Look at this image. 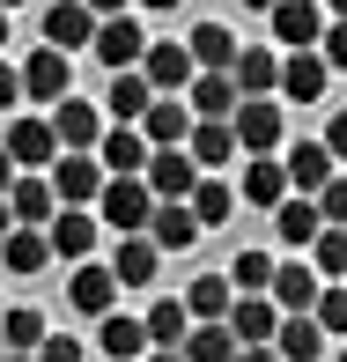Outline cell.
<instances>
[{"label": "cell", "instance_id": "obj_37", "mask_svg": "<svg viewBox=\"0 0 347 362\" xmlns=\"http://www.w3.org/2000/svg\"><path fill=\"white\" fill-rule=\"evenodd\" d=\"M310 267H318V281H347V229H333V222H325L318 229V244H310Z\"/></svg>", "mask_w": 347, "mask_h": 362}, {"label": "cell", "instance_id": "obj_40", "mask_svg": "<svg viewBox=\"0 0 347 362\" xmlns=\"http://www.w3.org/2000/svg\"><path fill=\"white\" fill-rule=\"evenodd\" d=\"M310 318H318L325 340H347V281H325L318 303H310Z\"/></svg>", "mask_w": 347, "mask_h": 362}, {"label": "cell", "instance_id": "obj_10", "mask_svg": "<svg viewBox=\"0 0 347 362\" xmlns=\"http://www.w3.org/2000/svg\"><path fill=\"white\" fill-rule=\"evenodd\" d=\"M23 96H30V104H59V96H74V67H67V52L37 45V52L23 59Z\"/></svg>", "mask_w": 347, "mask_h": 362}, {"label": "cell", "instance_id": "obj_29", "mask_svg": "<svg viewBox=\"0 0 347 362\" xmlns=\"http://www.w3.org/2000/svg\"><path fill=\"white\" fill-rule=\"evenodd\" d=\"M148 104H155V89L141 81V67H134V74H111V89H104V119H111V126H141Z\"/></svg>", "mask_w": 347, "mask_h": 362}, {"label": "cell", "instance_id": "obj_15", "mask_svg": "<svg viewBox=\"0 0 347 362\" xmlns=\"http://www.w3.org/2000/svg\"><path fill=\"white\" fill-rule=\"evenodd\" d=\"M67 303L81 318H104V310H119V281H111V267H96V259H81L67 274Z\"/></svg>", "mask_w": 347, "mask_h": 362}, {"label": "cell", "instance_id": "obj_38", "mask_svg": "<svg viewBox=\"0 0 347 362\" xmlns=\"http://www.w3.org/2000/svg\"><path fill=\"white\" fill-rule=\"evenodd\" d=\"M185 362H237V333H229V325H192Z\"/></svg>", "mask_w": 347, "mask_h": 362}, {"label": "cell", "instance_id": "obj_53", "mask_svg": "<svg viewBox=\"0 0 347 362\" xmlns=\"http://www.w3.org/2000/svg\"><path fill=\"white\" fill-rule=\"evenodd\" d=\"M325 8H333V23H347V0H325Z\"/></svg>", "mask_w": 347, "mask_h": 362}, {"label": "cell", "instance_id": "obj_24", "mask_svg": "<svg viewBox=\"0 0 347 362\" xmlns=\"http://www.w3.org/2000/svg\"><path fill=\"white\" fill-rule=\"evenodd\" d=\"M281 170H288V192H303V200H310V192H318L325 177L340 170V163L325 156V141H295L288 156H281Z\"/></svg>", "mask_w": 347, "mask_h": 362}, {"label": "cell", "instance_id": "obj_31", "mask_svg": "<svg viewBox=\"0 0 347 362\" xmlns=\"http://www.w3.org/2000/svg\"><path fill=\"white\" fill-rule=\"evenodd\" d=\"M155 267H163V252H155L148 237H119V252H111V281H119V288L155 281Z\"/></svg>", "mask_w": 347, "mask_h": 362}, {"label": "cell", "instance_id": "obj_55", "mask_svg": "<svg viewBox=\"0 0 347 362\" xmlns=\"http://www.w3.org/2000/svg\"><path fill=\"white\" fill-rule=\"evenodd\" d=\"M0 52H8V15H0Z\"/></svg>", "mask_w": 347, "mask_h": 362}, {"label": "cell", "instance_id": "obj_57", "mask_svg": "<svg viewBox=\"0 0 347 362\" xmlns=\"http://www.w3.org/2000/svg\"><path fill=\"white\" fill-rule=\"evenodd\" d=\"M340 362H347V340H340Z\"/></svg>", "mask_w": 347, "mask_h": 362}, {"label": "cell", "instance_id": "obj_2", "mask_svg": "<svg viewBox=\"0 0 347 362\" xmlns=\"http://www.w3.org/2000/svg\"><path fill=\"white\" fill-rule=\"evenodd\" d=\"M229 134H237V156H274L281 134H288V111H281L274 96H244V104L229 111Z\"/></svg>", "mask_w": 347, "mask_h": 362}, {"label": "cell", "instance_id": "obj_4", "mask_svg": "<svg viewBox=\"0 0 347 362\" xmlns=\"http://www.w3.org/2000/svg\"><path fill=\"white\" fill-rule=\"evenodd\" d=\"M52 141H59V156H96V141H104V111L59 96V104H52Z\"/></svg>", "mask_w": 347, "mask_h": 362}, {"label": "cell", "instance_id": "obj_43", "mask_svg": "<svg viewBox=\"0 0 347 362\" xmlns=\"http://www.w3.org/2000/svg\"><path fill=\"white\" fill-rule=\"evenodd\" d=\"M81 348H89V340H67V333H45L37 362H81Z\"/></svg>", "mask_w": 347, "mask_h": 362}, {"label": "cell", "instance_id": "obj_20", "mask_svg": "<svg viewBox=\"0 0 347 362\" xmlns=\"http://www.w3.org/2000/svg\"><path fill=\"white\" fill-rule=\"evenodd\" d=\"M8 215H15V229H45V222L59 215V200H52V185H45L37 170H23L8 185Z\"/></svg>", "mask_w": 347, "mask_h": 362}, {"label": "cell", "instance_id": "obj_51", "mask_svg": "<svg viewBox=\"0 0 347 362\" xmlns=\"http://www.w3.org/2000/svg\"><path fill=\"white\" fill-rule=\"evenodd\" d=\"M8 229H15V215H8V200H0V244H8Z\"/></svg>", "mask_w": 347, "mask_h": 362}, {"label": "cell", "instance_id": "obj_23", "mask_svg": "<svg viewBox=\"0 0 347 362\" xmlns=\"http://www.w3.org/2000/svg\"><path fill=\"white\" fill-rule=\"evenodd\" d=\"M229 81H237V96H274V81H281V52H274V45H237V67H229Z\"/></svg>", "mask_w": 347, "mask_h": 362}, {"label": "cell", "instance_id": "obj_49", "mask_svg": "<svg viewBox=\"0 0 347 362\" xmlns=\"http://www.w3.org/2000/svg\"><path fill=\"white\" fill-rule=\"evenodd\" d=\"M148 362H185V348H148Z\"/></svg>", "mask_w": 347, "mask_h": 362}, {"label": "cell", "instance_id": "obj_48", "mask_svg": "<svg viewBox=\"0 0 347 362\" xmlns=\"http://www.w3.org/2000/svg\"><path fill=\"white\" fill-rule=\"evenodd\" d=\"M237 362H281L274 348H237Z\"/></svg>", "mask_w": 347, "mask_h": 362}, {"label": "cell", "instance_id": "obj_35", "mask_svg": "<svg viewBox=\"0 0 347 362\" xmlns=\"http://www.w3.org/2000/svg\"><path fill=\"white\" fill-rule=\"evenodd\" d=\"M185 207H192V222H200V229H214V222H229V215H237V192H229L222 177H200V185L185 192Z\"/></svg>", "mask_w": 347, "mask_h": 362}, {"label": "cell", "instance_id": "obj_6", "mask_svg": "<svg viewBox=\"0 0 347 362\" xmlns=\"http://www.w3.org/2000/svg\"><path fill=\"white\" fill-rule=\"evenodd\" d=\"M266 30H274V45H288V52H318L325 8H318V0H281V8L266 15Z\"/></svg>", "mask_w": 347, "mask_h": 362}, {"label": "cell", "instance_id": "obj_42", "mask_svg": "<svg viewBox=\"0 0 347 362\" xmlns=\"http://www.w3.org/2000/svg\"><path fill=\"white\" fill-rule=\"evenodd\" d=\"M318 59H325V67H347V23H333V15H325V37H318Z\"/></svg>", "mask_w": 347, "mask_h": 362}, {"label": "cell", "instance_id": "obj_11", "mask_svg": "<svg viewBox=\"0 0 347 362\" xmlns=\"http://www.w3.org/2000/svg\"><path fill=\"white\" fill-rule=\"evenodd\" d=\"M8 163L15 170H52L59 163V141H52V119H8Z\"/></svg>", "mask_w": 347, "mask_h": 362}, {"label": "cell", "instance_id": "obj_33", "mask_svg": "<svg viewBox=\"0 0 347 362\" xmlns=\"http://www.w3.org/2000/svg\"><path fill=\"white\" fill-rule=\"evenodd\" d=\"M8 274H23V281H37L45 267H52V244H45V229H8Z\"/></svg>", "mask_w": 347, "mask_h": 362}, {"label": "cell", "instance_id": "obj_54", "mask_svg": "<svg viewBox=\"0 0 347 362\" xmlns=\"http://www.w3.org/2000/svg\"><path fill=\"white\" fill-rule=\"evenodd\" d=\"M15 8H30V0H0V15H15Z\"/></svg>", "mask_w": 347, "mask_h": 362}, {"label": "cell", "instance_id": "obj_47", "mask_svg": "<svg viewBox=\"0 0 347 362\" xmlns=\"http://www.w3.org/2000/svg\"><path fill=\"white\" fill-rule=\"evenodd\" d=\"M15 177H23V170H15V163H8V148H0V200H8V185H15Z\"/></svg>", "mask_w": 347, "mask_h": 362}, {"label": "cell", "instance_id": "obj_46", "mask_svg": "<svg viewBox=\"0 0 347 362\" xmlns=\"http://www.w3.org/2000/svg\"><path fill=\"white\" fill-rule=\"evenodd\" d=\"M81 8H89L96 23H104V15H126V8H134V0H81Z\"/></svg>", "mask_w": 347, "mask_h": 362}, {"label": "cell", "instance_id": "obj_39", "mask_svg": "<svg viewBox=\"0 0 347 362\" xmlns=\"http://www.w3.org/2000/svg\"><path fill=\"white\" fill-rule=\"evenodd\" d=\"M229 288H237V296H266V288H274V252H237Z\"/></svg>", "mask_w": 347, "mask_h": 362}, {"label": "cell", "instance_id": "obj_5", "mask_svg": "<svg viewBox=\"0 0 347 362\" xmlns=\"http://www.w3.org/2000/svg\"><path fill=\"white\" fill-rule=\"evenodd\" d=\"M96 207H59L52 222H45V244H52V259H67V267H81V259L96 252Z\"/></svg>", "mask_w": 347, "mask_h": 362}, {"label": "cell", "instance_id": "obj_7", "mask_svg": "<svg viewBox=\"0 0 347 362\" xmlns=\"http://www.w3.org/2000/svg\"><path fill=\"white\" fill-rule=\"evenodd\" d=\"M333 67H325L318 52H281V81H274V104H318Z\"/></svg>", "mask_w": 347, "mask_h": 362}, {"label": "cell", "instance_id": "obj_44", "mask_svg": "<svg viewBox=\"0 0 347 362\" xmlns=\"http://www.w3.org/2000/svg\"><path fill=\"white\" fill-rule=\"evenodd\" d=\"M325 156H333V163H347V104L333 111V126H325Z\"/></svg>", "mask_w": 347, "mask_h": 362}, {"label": "cell", "instance_id": "obj_56", "mask_svg": "<svg viewBox=\"0 0 347 362\" xmlns=\"http://www.w3.org/2000/svg\"><path fill=\"white\" fill-rule=\"evenodd\" d=\"M8 362H37V355H8Z\"/></svg>", "mask_w": 347, "mask_h": 362}, {"label": "cell", "instance_id": "obj_36", "mask_svg": "<svg viewBox=\"0 0 347 362\" xmlns=\"http://www.w3.org/2000/svg\"><path fill=\"white\" fill-rule=\"evenodd\" d=\"M141 325H148V348H185V333H192V318H185V303H177V296H163Z\"/></svg>", "mask_w": 347, "mask_h": 362}, {"label": "cell", "instance_id": "obj_30", "mask_svg": "<svg viewBox=\"0 0 347 362\" xmlns=\"http://www.w3.org/2000/svg\"><path fill=\"white\" fill-rule=\"evenodd\" d=\"M244 200H252V207H266V215H274V207L288 200V170H281L274 156H244Z\"/></svg>", "mask_w": 347, "mask_h": 362}, {"label": "cell", "instance_id": "obj_27", "mask_svg": "<svg viewBox=\"0 0 347 362\" xmlns=\"http://www.w3.org/2000/svg\"><path fill=\"white\" fill-rule=\"evenodd\" d=\"M96 348H104L111 362H141L148 355V325L126 318V310H104V318H96Z\"/></svg>", "mask_w": 347, "mask_h": 362}, {"label": "cell", "instance_id": "obj_1", "mask_svg": "<svg viewBox=\"0 0 347 362\" xmlns=\"http://www.w3.org/2000/svg\"><path fill=\"white\" fill-rule=\"evenodd\" d=\"M148 215H155V192H148L141 177H104V192H96V222H104L111 237H148Z\"/></svg>", "mask_w": 347, "mask_h": 362}, {"label": "cell", "instance_id": "obj_8", "mask_svg": "<svg viewBox=\"0 0 347 362\" xmlns=\"http://www.w3.org/2000/svg\"><path fill=\"white\" fill-rule=\"evenodd\" d=\"M318 288H325V281H318L310 259H274V288H266V296H274L281 318H303V310L318 303Z\"/></svg>", "mask_w": 347, "mask_h": 362}, {"label": "cell", "instance_id": "obj_17", "mask_svg": "<svg viewBox=\"0 0 347 362\" xmlns=\"http://www.w3.org/2000/svg\"><path fill=\"white\" fill-rule=\"evenodd\" d=\"M185 156H192V170H222V163H237V134H229V119H192V134H185Z\"/></svg>", "mask_w": 347, "mask_h": 362}, {"label": "cell", "instance_id": "obj_50", "mask_svg": "<svg viewBox=\"0 0 347 362\" xmlns=\"http://www.w3.org/2000/svg\"><path fill=\"white\" fill-rule=\"evenodd\" d=\"M134 8H148V15H163V8H177V0H134Z\"/></svg>", "mask_w": 347, "mask_h": 362}, {"label": "cell", "instance_id": "obj_21", "mask_svg": "<svg viewBox=\"0 0 347 362\" xmlns=\"http://www.w3.org/2000/svg\"><path fill=\"white\" fill-rule=\"evenodd\" d=\"M185 52H192V74H229V67H237V37H229V23H192Z\"/></svg>", "mask_w": 347, "mask_h": 362}, {"label": "cell", "instance_id": "obj_19", "mask_svg": "<svg viewBox=\"0 0 347 362\" xmlns=\"http://www.w3.org/2000/svg\"><path fill=\"white\" fill-rule=\"evenodd\" d=\"M148 244H155V252H192V244H200L192 207L185 200H155V215H148Z\"/></svg>", "mask_w": 347, "mask_h": 362}, {"label": "cell", "instance_id": "obj_3", "mask_svg": "<svg viewBox=\"0 0 347 362\" xmlns=\"http://www.w3.org/2000/svg\"><path fill=\"white\" fill-rule=\"evenodd\" d=\"M89 52L104 59L111 74H134V67H141V52H148L141 15H134V8H126V15H104V23H96V37H89Z\"/></svg>", "mask_w": 347, "mask_h": 362}, {"label": "cell", "instance_id": "obj_12", "mask_svg": "<svg viewBox=\"0 0 347 362\" xmlns=\"http://www.w3.org/2000/svg\"><path fill=\"white\" fill-rule=\"evenodd\" d=\"M45 185H52L59 207H96V192H104V163H96V156H59Z\"/></svg>", "mask_w": 347, "mask_h": 362}, {"label": "cell", "instance_id": "obj_32", "mask_svg": "<svg viewBox=\"0 0 347 362\" xmlns=\"http://www.w3.org/2000/svg\"><path fill=\"white\" fill-rule=\"evenodd\" d=\"M274 355H281V362H318V355H325V333H318V318H310V310H303V318H281V333H274Z\"/></svg>", "mask_w": 347, "mask_h": 362}, {"label": "cell", "instance_id": "obj_9", "mask_svg": "<svg viewBox=\"0 0 347 362\" xmlns=\"http://www.w3.org/2000/svg\"><path fill=\"white\" fill-rule=\"evenodd\" d=\"M141 81H148V89H155V96H185V81H192V52H185V37H148V52H141Z\"/></svg>", "mask_w": 347, "mask_h": 362}, {"label": "cell", "instance_id": "obj_45", "mask_svg": "<svg viewBox=\"0 0 347 362\" xmlns=\"http://www.w3.org/2000/svg\"><path fill=\"white\" fill-rule=\"evenodd\" d=\"M15 104H23V67L0 59V111H15Z\"/></svg>", "mask_w": 347, "mask_h": 362}, {"label": "cell", "instance_id": "obj_22", "mask_svg": "<svg viewBox=\"0 0 347 362\" xmlns=\"http://www.w3.org/2000/svg\"><path fill=\"white\" fill-rule=\"evenodd\" d=\"M185 318L192 325H222L229 318V303H237V288H229V274H200V281H185Z\"/></svg>", "mask_w": 347, "mask_h": 362}, {"label": "cell", "instance_id": "obj_41", "mask_svg": "<svg viewBox=\"0 0 347 362\" xmlns=\"http://www.w3.org/2000/svg\"><path fill=\"white\" fill-rule=\"evenodd\" d=\"M310 200H318V222H333V229H347V177H340V170L325 177V185L310 192Z\"/></svg>", "mask_w": 347, "mask_h": 362}, {"label": "cell", "instance_id": "obj_52", "mask_svg": "<svg viewBox=\"0 0 347 362\" xmlns=\"http://www.w3.org/2000/svg\"><path fill=\"white\" fill-rule=\"evenodd\" d=\"M244 8H259V15H274V8H281V0H244Z\"/></svg>", "mask_w": 347, "mask_h": 362}, {"label": "cell", "instance_id": "obj_25", "mask_svg": "<svg viewBox=\"0 0 347 362\" xmlns=\"http://www.w3.org/2000/svg\"><path fill=\"white\" fill-rule=\"evenodd\" d=\"M96 37V15L81 8V0H52V8H45V45H52V52H74V45H89Z\"/></svg>", "mask_w": 347, "mask_h": 362}, {"label": "cell", "instance_id": "obj_58", "mask_svg": "<svg viewBox=\"0 0 347 362\" xmlns=\"http://www.w3.org/2000/svg\"><path fill=\"white\" fill-rule=\"evenodd\" d=\"M0 362H8V348H0Z\"/></svg>", "mask_w": 347, "mask_h": 362}, {"label": "cell", "instance_id": "obj_18", "mask_svg": "<svg viewBox=\"0 0 347 362\" xmlns=\"http://www.w3.org/2000/svg\"><path fill=\"white\" fill-rule=\"evenodd\" d=\"M185 134H192L185 96H155V104L141 111V141H148V148H185Z\"/></svg>", "mask_w": 347, "mask_h": 362}, {"label": "cell", "instance_id": "obj_26", "mask_svg": "<svg viewBox=\"0 0 347 362\" xmlns=\"http://www.w3.org/2000/svg\"><path fill=\"white\" fill-rule=\"evenodd\" d=\"M274 229H281V244H288V252L303 259L310 244H318V229H325V222H318V200H303V192H288V200L274 207Z\"/></svg>", "mask_w": 347, "mask_h": 362}, {"label": "cell", "instance_id": "obj_16", "mask_svg": "<svg viewBox=\"0 0 347 362\" xmlns=\"http://www.w3.org/2000/svg\"><path fill=\"white\" fill-rule=\"evenodd\" d=\"M96 163H104V177H141V170H148V141H141V126H104Z\"/></svg>", "mask_w": 347, "mask_h": 362}, {"label": "cell", "instance_id": "obj_13", "mask_svg": "<svg viewBox=\"0 0 347 362\" xmlns=\"http://www.w3.org/2000/svg\"><path fill=\"white\" fill-rule=\"evenodd\" d=\"M141 185L155 192V200H185V192L200 185V170H192V156H185V148H148V170H141Z\"/></svg>", "mask_w": 347, "mask_h": 362}, {"label": "cell", "instance_id": "obj_28", "mask_svg": "<svg viewBox=\"0 0 347 362\" xmlns=\"http://www.w3.org/2000/svg\"><path fill=\"white\" fill-rule=\"evenodd\" d=\"M237 104H244V96H237L229 74H192L185 81V111H192V119H229Z\"/></svg>", "mask_w": 347, "mask_h": 362}, {"label": "cell", "instance_id": "obj_14", "mask_svg": "<svg viewBox=\"0 0 347 362\" xmlns=\"http://www.w3.org/2000/svg\"><path fill=\"white\" fill-rule=\"evenodd\" d=\"M222 325L237 333V348H274V333H281V310H274V296H237Z\"/></svg>", "mask_w": 347, "mask_h": 362}, {"label": "cell", "instance_id": "obj_34", "mask_svg": "<svg viewBox=\"0 0 347 362\" xmlns=\"http://www.w3.org/2000/svg\"><path fill=\"white\" fill-rule=\"evenodd\" d=\"M45 333H52V325H45V310H37V303H15L8 325H0V348H8V355H37Z\"/></svg>", "mask_w": 347, "mask_h": 362}]
</instances>
